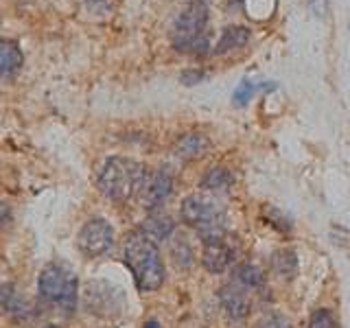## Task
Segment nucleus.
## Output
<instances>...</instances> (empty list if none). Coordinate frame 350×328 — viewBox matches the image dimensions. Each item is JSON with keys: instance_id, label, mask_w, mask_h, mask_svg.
Returning <instances> with one entry per match:
<instances>
[{"instance_id": "1", "label": "nucleus", "mask_w": 350, "mask_h": 328, "mask_svg": "<svg viewBox=\"0 0 350 328\" xmlns=\"http://www.w3.org/2000/svg\"><path fill=\"white\" fill-rule=\"evenodd\" d=\"M123 260L140 291H156L164 282V262L156 241L145 232H131L125 238Z\"/></svg>"}, {"instance_id": "2", "label": "nucleus", "mask_w": 350, "mask_h": 328, "mask_svg": "<svg viewBox=\"0 0 350 328\" xmlns=\"http://www.w3.org/2000/svg\"><path fill=\"white\" fill-rule=\"evenodd\" d=\"M147 169L140 162L129 158H107L98 171V191L112 202H127L140 193L147 178Z\"/></svg>"}, {"instance_id": "3", "label": "nucleus", "mask_w": 350, "mask_h": 328, "mask_svg": "<svg viewBox=\"0 0 350 328\" xmlns=\"http://www.w3.org/2000/svg\"><path fill=\"white\" fill-rule=\"evenodd\" d=\"M208 0H191L173 25V46L182 53L208 55L211 44L206 36Z\"/></svg>"}, {"instance_id": "4", "label": "nucleus", "mask_w": 350, "mask_h": 328, "mask_svg": "<svg viewBox=\"0 0 350 328\" xmlns=\"http://www.w3.org/2000/svg\"><path fill=\"white\" fill-rule=\"evenodd\" d=\"M180 217L186 226L197 230L202 241L224 238L226 234V210L211 195H189L182 202Z\"/></svg>"}, {"instance_id": "5", "label": "nucleus", "mask_w": 350, "mask_h": 328, "mask_svg": "<svg viewBox=\"0 0 350 328\" xmlns=\"http://www.w3.org/2000/svg\"><path fill=\"white\" fill-rule=\"evenodd\" d=\"M38 291L46 302L72 313L79 295V280L64 265H46L38 278Z\"/></svg>"}, {"instance_id": "6", "label": "nucleus", "mask_w": 350, "mask_h": 328, "mask_svg": "<svg viewBox=\"0 0 350 328\" xmlns=\"http://www.w3.org/2000/svg\"><path fill=\"white\" fill-rule=\"evenodd\" d=\"M83 306L96 317H116L125 311V293L105 280H90L83 291Z\"/></svg>"}, {"instance_id": "7", "label": "nucleus", "mask_w": 350, "mask_h": 328, "mask_svg": "<svg viewBox=\"0 0 350 328\" xmlns=\"http://www.w3.org/2000/svg\"><path fill=\"white\" fill-rule=\"evenodd\" d=\"M114 245V228L105 219H90L79 230L77 236V247L88 258H98L107 254Z\"/></svg>"}, {"instance_id": "8", "label": "nucleus", "mask_w": 350, "mask_h": 328, "mask_svg": "<svg viewBox=\"0 0 350 328\" xmlns=\"http://www.w3.org/2000/svg\"><path fill=\"white\" fill-rule=\"evenodd\" d=\"M173 193V178L167 169H158V171H149L145 184L138 193V200L142 208L147 210H156L164 202L169 200V195Z\"/></svg>"}, {"instance_id": "9", "label": "nucleus", "mask_w": 350, "mask_h": 328, "mask_svg": "<svg viewBox=\"0 0 350 328\" xmlns=\"http://www.w3.org/2000/svg\"><path fill=\"white\" fill-rule=\"evenodd\" d=\"M234 260V251L226 243L224 238H215V241H204V249H202V265L211 271V273H224Z\"/></svg>"}, {"instance_id": "10", "label": "nucleus", "mask_w": 350, "mask_h": 328, "mask_svg": "<svg viewBox=\"0 0 350 328\" xmlns=\"http://www.w3.org/2000/svg\"><path fill=\"white\" fill-rule=\"evenodd\" d=\"M219 302H221V309L230 320H243L250 313V300L245 295V289L237 282H230L219 291Z\"/></svg>"}, {"instance_id": "11", "label": "nucleus", "mask_w": 350, "mask_h": 328, "mask_svg": "<svg viewBox=\"0 0 350 328\" xmlns=\"http://www.w3.org/2000/svg\"><path fill=\"white\" fill-rule=\"evenodd\" d=\"M0 311L14 320H27L33 315L31 304L22 298L14 284H0Z\"/></svg>"}, {"instance_id": "12", "label": "nucleus", "mask_w": 350, "mask_h": 328, "mask_svg": "<svg viewBox=\"0 0 350 328\" xmlns=\"http://www.w3.org/2000/svg\"><path fill=\"white\" fill-rule=\"evenodd\" d=\"M25 62L18 42L14 40H0V79H11Z\"/></svg>"}, {"instance_id": "13", "label": "nucleus", "mask_w": 350, "mask_h": 328, "mask_svg": "<svg viewBox=\"0 0 350 328\" xmlns=\"http://www.w3.org/2000/svg\"><path fill=\"white\" fill-rule=\"evenodd\" d=\"M208 149H211V140L202 134H186L175 142V156L182 160H197L206 156Z\"/></svg>"}, {"instance_id": "14", "label": "nucleus", "mask_w": 350, "mask_h": 328, "mask_svg": "<svg viewBox=\"0 0 350 328\" xmlns=\"http://www.w3.org/2000/svg\"><path fill=\"white\" fill-rule=\"evenodd\" d=\"M142 232L151 236L153 241H167L175 232V223L167 215H151L142 221Z\"/></svg>"}, {"instance_id": "15", "label": "nucleus", "mask_w": 350, "mask_h": 328, "mask_svg": "<svg viewBox=\"0 0 350 328\" xmlns=\"http://www.w3.org/2000/svg\"><path fill=\"white\" fill-rule=\"evenodd\" d=\"M247 40H250V31L245 27H228L221 33V40L217 42V46L213 51H215V55H226L234 49L245 46Z\"/></svg>"}, {"instance_id": "16", "label": "nucleus", "mask_w": 350, "mask_h": 328, "mask_svg": "<svg viewBox=\"0 0 350 328\" xmlns=\"http://www.w3.org/2000/svg\"><path fill=\"white\" fill-rule=\"evenodd\" d=\"M234 282L243 289H258L265 282V273L254 262H243L234 269Z\"/></svg>"}, {"instance_id": "17", "label": "nucleus", "mask_w": 350, "mask_h": 328, "mask_svg": "<svg viewBox=\"0 0 350 328\" xmlns=\"http://www.w3.org/2000/svg\"><path fill=\"white\" fill-rule=\"evenodd\" d=\"M271 267L278 276L293 278L295 271H298V258H295V251L293 249H278L276 254L271 256Z\"/></svg>"}, {"instance_id": "18", "label": "nucleus", "mask_w": 350, "mask_h": 328, "mask_svg": "<svg viewBox=\"0 0 350 328\" xmlns=\"http://www.w3.org/2000/svg\"><path fill=\"white\" fill-rule=\"evenodd\" d=\"M230 186H232V173L224 167H215L211 169L202 180V189L206 191H213V193H219V191H228Z\"/></svg>"}, {"instance_id": "19", "label": "nucleus", "mask_w": 350, "mask_h": 328, "mask_svg": "<svg viewBox=\"0 0 350 328\" xmlns=\"http://www.w3.org/2000/svg\"><path fill=\"white\" fill-rule=\"evenodd\" d=\"M171 258L175 262V267H180V269H189L193 265V247L189 243V238L186 236H175L171 241Z\"/></svg>"}, {"instance_id": "20", "label": "nucleus", "mask_w": 350, "mask_h": 328, "mask_svg": "<svg viewBox=\"0 0 350 328\" xmlns=\"http://www.w3.org/2000/svg\"><path fill=\"white\" fill-rule=\"evenodd\" d=\"M258 90H273V85H267V83H254V81H241L239 87L234 90V103H237V105H245Z\"/></svg>"}, {"instance_id": "21", "label": "nucleus", "mask_w": 350, "mask_h": 328, "mask_svg": "<svg viewBox=\"0 0 350 328\" xmlns=\"http://www.w3.org/2000/svg\"><path fill=\"white\" fill-rule=\"evenodd\" d=\"M306 328H337V322H335V317L328 313L326 309H317L311 315L309 326H306Z\"/></svg>"}, {"instance_id": "22", "label": "nucleus", "mask_w": 350, "mask_h": 328, "mask_svg": "<svg viewBox=\"0 0 350 328\" xmlns=\"http://www.w3.org/2000/svg\"><path fill=\"white\" fill-rule=\"evenodd\" d=\"M265 215L271 221V226H276L278 230H282V232H289V230H291V221L280 210H276V208H271V206L265 208Z\"/></svg>"}, {"instance_id": "23", "label": "nucleus", "mask_w": 350, "mask_h": 328, "mask_svg": "<svg viewBox=\"0 0 350 328\" xmlns=\"http://www.w3.org/2000/svg\"><path fill=\"white\" fill-rule=\"evenodd\" d=\"M256 328H287V322H284L280 315L271 313V315H265V317H262Z\"/></svg>"}, {"instance_id": "24", "label": "nucleus", "mask_w": 350, "mask_h": 328, "mask_svg": "<svg viewBox=\"0 0 350 328\" xmlns=\"http://www.w3.org/2000/svg\"><path fill=\"white\" fill-rule=\"evenodd\" d=\"M202 79H206V74H204V72H197V70H191V72H184V74H182V81H184L186 85H193V83L202 81Z\"/></svg>"}, {"instance_id": "25", "label": "nucleus", "mask_w": 350, "mask_h": 328, "mask_svg": "<svg viewBox=\"0 0 350 328\" xmlns=\"http://www.w3.org/2000/svg\"><path fill=\"white\" fill-rule=\"evenodd\" d=\"M7 219H9V206L0 202V226H3Z\"/></svg>"}, {"instance_id": "26", "label": "nucleus", "mask_w": 350, "mask_h": 328, "mask_svg": "<svg viewBox=\"0 0 350 328\" xmlns=\"http://www.w3.org/2000/svg\"><path fill=\"white\" fill-rule=\"evenodd\" d=\"M145 328H160V326H158V322H147Z\"/></svg>"}]
</instances>
